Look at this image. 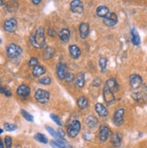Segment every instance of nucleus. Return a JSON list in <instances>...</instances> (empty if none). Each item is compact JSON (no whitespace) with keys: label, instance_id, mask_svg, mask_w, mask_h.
<instances>
[{"label":"nucleus","instance_id":"8","mask_svg":"<svg viewBox=\"0 0 147 148\" xmlns=\"http://www.w3.org/2000/svg\"><path fill=\"white\" fill-rule=\"evenodd\" d=\"M103 96H104V99H105L107 106L112 105L116 100L114 93L106 86L104 87V88H103Z\"/></svg>","mask_w":147,"mask_h":148},{"label":"nucleus","instance_id":"17","mask_svg":"<svg viewBox=\"0 0 147 148\" xmlns=\"http://www.w3.org/2000/svg\"><path fill=\"white\" fill-rule=\"evenodd\" d=\"M59 37H60L61 41L63 43H67L69 42V40H70V30L67 28L62 29V30H61L60 33H59Z\"/></svg>","mask_w":147,"mask_h":148},{"label":"nucleus","instance_id":"19","mask_svg":"<svg viewBox=\"0 0 147 148\" xmlns=\"http://www.w3.org/2000/svg\"><path fill=\"white\" fill-rule=\"evenodd\" d=\"M69 51L73 59H78L80 56V54H81V51H80L79 47L75 45V44L70 45L69 47Z\"/></svg>","mask_w":147,"mask_h":148},{"label":"nucleus","instance_id":"16","mask_svg":"<svg viewBox=\"0 0 147 148\" xmlns=\"http://www.w3.org/2000/svg\"><path fill=\"white\" fill-rule=\"evenodd\" d=\"M95 110H96V112L98 114L99 116L104 117L108 115V111L107 108L103 104H101V103H97V104L95 105Z\"/></svg>","mask_w":147,"mask_h":148},{"label":"nucleus","instance_id":"15","mask_svg":"<svg viewBox=\"0 0 147 148\" xmlns=\"http://www.w3.org/2000/svg\"><path fill=\"white\" fill-rule=\"evenodd\" d=\"M56 71H57V75L60 79H64L66 74L68 73L67 68H66V66L62 63H58L56 67Z\"/></svg>","mask_w":147,"mask_h":148},{"label":"nucleus","instance_id":"40","mask_svg":"<svg viewBox=\"0 0 147 148\" xmlns=\"http://www.w3.org/2000/svg\"><path fill=\"white\" fill-rule=\"evenodd\" d=\"M57 133H58V135L60 136V137H61V138H64V136H65V133H64V131H63L62 129L59 128Z\"/></svg>","mask_w":147,"mask_h":148},{"label":"nucleus","instance_id":"25","mask_svg":"<svg viewBox=\"0 0 147 148\" xmlns=\"http://www.w3.org/2000/svg\"><path fill=\"white\" fill-rule=\"evenodd\" d=\"M131 34H132V42H133V44L134 45H139L141 42V39H140V36H139V34L137 33V31L135 28H133L131 31Z\"/></svg>","mask_w":147,"mask_h":148},{"label":"nucleus","instance_id":"26","mask_svg":"<svg viewBox=\"0 0 147 148\" xmlns=\"http://www.w3.org/2000/svg\"><path fill=\"white\" fill-rule=\"evenodd\" d=\"M77 104L78 106L81 108V109H85L88 108V106H89V100H88V99L86 97H84V96H82V97H79L77 100Z\"/></svg>","mask_w":147,"mask_h":148},{"label":"nucleus","instance_id":"20","mask_svg":"<svg viewBox=\"0 0 147 148\" xmlns=\"http://www.w3.org/2000/svg\"><path fill=\"white\" fill-rule=\"evenodd\" d=\"M122 143V135L120 133H116V134H113L111 136V144L115 146V147H119L121 145Z\"/></svg>","mask_w":147,"mask_h":148},{"label":"nucleus","instance_id":"4","mask_svg":"<svg viewBox=\"0 0 147 148\" xmlns=\"http://www.w3.org/2000/svg\"><path fill=\"white\" fill-rule=\"evenodd\" d=\"M112 131L107 125H102L99 127V133H98V137L101 142H106L107 140L112 136Z\"/></svg>","mask_w":147,"mask_h":148},{"label":"nucleus","instance_id":"10","mask_svg":"<svg viewBox=\"0 0 147 148\" xmlns=\"http://www.w3.org/2000/svg\"><path fill=\"white\" fill-rule=\"evenodd\" d=\"M17 27V22L14 18L7 19L4 23V29L8 33H13L16 30Z\"/></svg>","mask_w":147,"mask_h":148},{"label":"nucleus","instance_id":"44","mask_svg":"<svg viewBox=\"0 0 147 148\" xmlns=\"http://www.w3.org/2000/svg\"><path fill=\"white\" fill-rule=\"evenodd\" d=\"M0 148H4V144L1 139H0Z\"/></svg>","mask_w":147,"mask_h":148},{"label":"nucleus","instance_id":"23","mask_svg":"<svg viewBox=\"0 0 147 148\" xmlns=\"http://www.w3.org/2000/svg\"><path fill=\"white\" fill-rule=\"evenodd\" d=\"M97 16H99V17H106L108 13H109V9H108V7L106 6V5H99L98 8H97Z\"/></svg>","mask_w":147,"mask_h":148},{"label":"nucleus","instance_id":"30","mask_svg":"<svg viewBox=\"0 0 147 148\" xmlns=\"http://www.w3.org/2000/svg\"><path fill=\"white\" fill-rule=\"evenodd\" d=\"M4 127L6 131L8 132H12L14 131L16 129H17V125L14 124H10V123H5L4 124Z\"/></svg>","mask_w":147,"mask_h":148},{"label":"nucleus","instance_id":"36","mask_svg":"<svg viewBox=\"0 0 147 148\" xmlns=\"http://www.w3.org/2000/svg\"><path fill=\"white\" fill-rule=\"evenodd\" d=\"M74 75H73L72 73H70V72H68L67 74H66V76H65V79H64V80L66 81V82H71V81L74 79Z\"/></svg>","mask_w":147,"mask_h":148},{"label":"nucleus","instance_id":"46","mask_svg":"<svg viewBox=\"0 0 147 148\" xmlns=\"http://www.w3.org/2000/svg\"><path fill=\"white\" fill-rule=\"evenodd\" d=\"M4 5V2L3 1H0V6H2Z\"/></svg>","mask_w":147,"mask_h":148},{"label":"nucleus","instance_id":"3","mask_svg":"<svg viewBox=\"0 0 147 148\" xmlns=\"http://www.w3.org/2000/svg\"><path fill=\"white\" fill-rule=\"evenodd\" d=\"M80 131V123L78 120L72 121L71 124L68 127V135L71 138H75Z\"/></svg>","mask_w":147,"mask_h":148},{"label":"nucleus","instance_id":"32","mask_svg":"<svg viewBox=\"0 0 147 148\" xmlns=\"http://www.w3.org/2000/svg\"><path fill=\"white\" fill-rule=\"evenodd\" d=\"M0 93L7 96V97H10V96H12L11 90H9V88H6V87H4V86H1V85H0Z\"/></svg>","mask_w":147,"mask_h":148},{"label":"nucleus","instance_id":"2","mask_svg":"<svg viewBox=\"0 0 147 148\" xmlns=\"http://www.w3.org/2000/svg\"><path fill=\"white\" fill-rule=\"evenodd\" d=\"M22 48L14 43H10L6 46V53L10 58H16L22 53Z\"/></svg>","mask_w":147,"mask_h":148},{"label":"nucleus","instance_id":"24","mask_svg":"<svg viewBox=\"0 0 147 148\" xmlns=\"http://www.w3.org/2000/svg\"><path fill=\"white\" fill-rule=\"evenodd\" d=\"M44 73H45V69L41 65H36L33 69V75L36 78L42 76V74H44Z\"/></svg>","mask_w":147,"mask_h":148},{"label":"nucleus","instance_id":"29","mask_svg":"<svg viewBox=\"0 0 147 148\" xmlns=\"http://www.w3.org/2000/svg\"><path fill=\"white\" fill-rule=\"evenodd\" d=\"M107 60L106 57H100L99 59V67L101 69L102 72H105L106 69H107Z\"/></svg>","mask_w":147,"mask_h":148},{"label":"nucleus","instance_id":"12","mask_svg":"<svg viewBox=\"0 0 147 148\" xmlns=\"http://www.w3.org/2000/svg\"><path fill=\"white\" fill-rule=\"evenodd\" d=\"M107 88H108L110 90H111L113 93L118 90V83H117V81L115 78H109L107 81H106V85H105Z\"/></svg>","mask_w":147,"mask_h":148},{"label":"nucleus","instance_id":"28","mask_svg":"<svg viewBox=\"0 0 147 148\" xmlns=\"http://www.w3.org/2000/svg\"><path fill=\"white\" fill-rule=\"evenodd\" d=\"M34 139L36 140V141H38L42 144H47L48 143V139L47 137L43 135V134H40V133H37V134L34 135Z\"/></svg>","mask_w":147,"mask_h":148},{"label":"nucleus","instance_id":"45","mask_svg":"<svg viewBox=\"0 0 147 148\" xmlns=\"http://www.w3.org/2000/svg\"><path fill=\"white\" fill-rule=\"evenodd\" d=\"M144 90L147 93V83H146V84L144 85Z\"/></svg>","mask_w":147,"mask_h":148},{"label":"nucleus","instance_id":"35","mask_svg":"<svg viewBox=\"0 0 147 148\" xmlns=\"http://www.w3.org/2000/svg\"><path fill=\"white\" fill-rule=\"evenodd\" d=\"M51 118L53 119L58 125H62V120H61V118L59 117V116H57L56 115H54V114H51Z\"/></svg>","mask_w":147,"mask_h":148},{"label":"nucleus","instance_id":"38","mask_svg":"<svg viewBox=\"0 0 147 148\" xmlns=\"http://www.w3.org/2000/svg\"><path fill=\"white\" fill-rule=\"evenodd\" d=\"M28 65L29 66H33V67H34V66H36V65H38V60L36 58H34V57H32L31 59H30V61L28 62Z\"/></svg>","mask_w":147,"mask_h":148},{"label":"nucleus","instance_id":"14","mask_svg":"<svg viewBox=\"0 0 147 148\" xmlns=\"http://www.w3.org/2000/svg\"><path fill=\"white\" fill-rule=\"evenodd\" d=\"M16 93L18 96H20L21 98H27L29 95H30V88L27 85H21L17 88Z\"/></svg>","mask_w":147,"mask_h":148},{"label":"nucleus","instance_id":"1","mask_svg":"<svg viewBox=\"0 0 147 148\" xmlns=\"http://www.w3.org/2000/svg\"><path fill=\"white\" fill-rule=\"evenodd\" d=\"M31 43L35 48H42L44 45L45 42V36H44V30L42 27H39L32 35H31Z\"/></svg>","mask_w":147,"mask_h":148},{"label":"nucleus","instance_id":"33","mask_svg":"<svg viewBox=\"0 0 147 148\" xmlns=\"http://www.w3.org/2000/svg\"><path fill=\"white\" fill-rule=\"evenodd\" d=\"M46 129H47V131L50 133V134L51 135V136H53L54 138H56L57 140H60V139H62L61 137H60V136H59L58 135V133L57 132H55L53 128H51V127H48V125H46ZM64 139V138H63Z\"/></svg>","mask_w":147,"mask_h":148},{"label":"nucleus","instance_id":"9","mask_svg":"<svg viewBox=\"0 0 147 148\" xmlns=\"http://www.w3.org/2000/svg\"><path fill=\"white\" fill-rule=\"evenodd\" d=\"M117 21H118V17H117L116 13H108L107 16L104 18V24L108 26V27H112L115 26L117 24Z\"/></svg>","mask_w":147,"mask_h":148},{"label":"nucleus","instance_id":"34","mask_svg":"<svg viewBox=\"0 0 147 148\" xmlns=\"http://www.w3.org/2000/svg\"><path fill=\"white\" fill-rule=\"evenodd\" d=\"M39 83L42 84V85H50L51 83V79L50 77H44L39 79Z\"/></svg>","mask_w":147,"mask_h":148},{"label":"nucleus","instance_id":"41","mask_svg":"<svg viewBox=\"0 0 147 148\" xmlns=\"http://www.w3.org/2000/svg\"><path fill=\"white\" fill-rule=\"evenodd\" d=\"M83 138L86 139V140H91V135H90V134H88V133H86V134L83 135Z\"/></svg>","mask_w":147,"mask_h":148},{"label":"nucleus","instance_id":"6","mask_svg":"<svg viewBox=\"0 0 147 148\" xmlns=\"http://www.w3.org/2000/svg\"><path fill=\"white\" fill-rule=\"evenodd\" d=\"M124 108H120L115 111L113 115V122L116 127H120L124 123Z\"/></svg>","mask_w":147,"mask_h":148},{"label":"nucleus","instance_id":"39","mask_svg":"<svg viewBox=\"0 0 147 148\" xmlns=\"http://www.w3.org/2000/svg\"><path fill=\"white\" fill-rule=\"evenodd\" d=\"M101 83H102L101 79H100V78H96V79H94L92 85H93L94 87H99V86L101 85Z\"/></svg>","mask_w":147,"mask_h":148},{"label":"nucleus","instance_id":"37","mask_svg":"<svg viewBox=\"0 0 147 148\" xmlns=\"http://www.w3.org/2000/svg\"><path fill=\"white\" fill-rule=\"evenodd\" d=\"M5 145L6 148H11L12 146V138L10 136L5 137Z\"/></svg>","mask_w":147,"mask_h":148},{"label":"nucleus","instance_id":"42","mask_svg":"<svg viewBox=\"0 0 147 148\" xmlns=\"http://www.w3.org/2000/svg\"><path fill=\"white\" fill-rule=\"evenodd\" d=\"M48 34H49V35H51V36H53V37H54L55 35H56V33L53 30V29H49V31H48Z\"/></svg>","mask_w":147,"mask_h":148},{"label":"nucleus","instance_id":"11","mask_svg":"<svg viewBox=\"0 0 147 148\" xmlns=\"http://www.w3.org/2000/svg\"><path fill=\"white\" fill-rule=\"evenodd\" d=\"M70 10L75 14H82L84 11V7L82 5L81 1L79 0H74L70 3Z\"/></svg>","mask_w":147,"mask_h":148},{"label":"nucleus","instance_id":"21","mask_svg":"<svg viewBox=\"0 0 147 148\" xmlns=\"http://www.w3.org/2000/svg\"><path fill=\"white\" fill-rule=\"evenodd\" d=\"M132 98H133L137 102H144L147 100V93L145 91L144 92H135L132 94Z\"/></svg>","mask_w":147,"mask_h":148},{"label":"nucleus","instance_id":"7","mask_svg":"<svg viewBox=\"0 0 147 148\" xmlns=\"http://www.w3.org/2000/svg\"><path fill=\"white\" fill-rule=\"evenodd\" d=\"M129 83L132 88L136 90V88H140L143 84V79L138 74H132L129 77Z\"/></svg>","mask_w":147,"mask_h":148},{"label":"nucleus","instance_id":"31","mask_svg":"<svg viewBox=\"0 0 147 148\" xmlns=\"http://www.w3.org/2000/svg\"><path fill=\"white\" fill-rule=\"evenodd\" d=\"M21 113H22L23 116L25 118V119H26L27 121H29V122H33V121H34V116H33L30 113H28L27 111H25V110H24V109H22V110H21Z\"/></svg>","mask_w":147,"mask_h":148},{"label":"nucleus","instance_id":"27","mask_svg":"<svg viewBox=\"0 0 147 148\" xmlns=\"http://www.w3.org/2000/svg\"><path fill=\"white\" fill-rule=\"evenodd\" d=\"M55 53V51L53 48H51V47H47L44 51H43V58L46 59V60H48V59H51V58H53V55Z\"/></svg>","mask_w":147,"mask_h":148},{"label":"nucleus","instance_id":"18","mask_svg":"<svg viewBox=\"0 0 147 148\" xmlns=\"http://www.w3.org/2000/svg\"><path fill=\"white\" fill-rule=\"evenodd\" d=\"M86 125L87 127L90 128V129H93L95 128L98 125V118L95 116H89L87 118H86Z\"/></svg>","mask_w":147,"mask_h":148},{"label":"nucleus","instance_id":"43","mask_svg":"<svg viewBox=\"0 0 147 148\" xmlns=\"http://www.w3.org/2000/svg\"><path fill=\"white\" fill-rule=\"evenodd\" d=\"M32 3L34 4V5H39L41 3V0H33Z\"/></svg>","mask_w":147,"mask_h":148},{"label":"nucleus","instance_id":"5","mask_svg":"<svg viewBox=\"0 0 147 148\" xmlns=\"http://www.w3.org/2000/svg\"><path fill=\"white\" fill-rule=\"evenodd\" d=\"M34 98L37 100L39 103H42V104H44V103H47L49 101L50 99V93L44 90H37L34 94Z\"/></svg>","mask_w":147,"mask_h":148},{"label":"nucleus","instance_id":"13","mask_svg":"<svg viewBox=\"0 0 147 148\" xmlns=\"http://www.w3.org/2000/svg\"><path fill=\"white\" fill-rule=\"evenodd\" d=\"M79 34L80 37L82 39H86L90 34V25L87 23H82L80 24L79 26Z\"/></svg>","mask_w":147,"mask_h":148},{"label":"nucleus","instance_id":"47","mask_svg":"<svg viewBox=\"0 0 147 148\" xmlns=\"http://www.w3.org/2000/svg\"><path fill=\"white\" fill-rule=\"evenodd\" d=\"M2 133H3V129L0 128V134H2Z\"/></svg>","mask_w":147,"mask_h":148},{"label":"nucleus","instance_id":"22","mask_svg":"<svg viewBox=\"0 0 147 148\" xmlns=\"http://www.w3.org/2000/svg\"><path fill=\"white\" fill-rule=\"evenodd\" d=\"M75 83L78 87L79 88H83L85 85V75L83 72H79L74 78Z\"/></svg>","mask_w":147,"mask_h":148}]
</instances>
